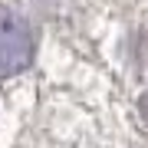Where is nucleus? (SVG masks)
<instances>
[{"label":"nucleus","mask_w":148,"mask_h":148,"mask_svg":"<svg viewBox=\"0 0 148 148\" xmlns=\"http://www.w3.org/2000/svg\"><path fill=\"white\" fill-rule=\"evenodd\" d=\"M33 59V33L20 13L0 3V76L27 69Z\"/></svg>","instance_id":"nucleus-1"}]
</instances>
